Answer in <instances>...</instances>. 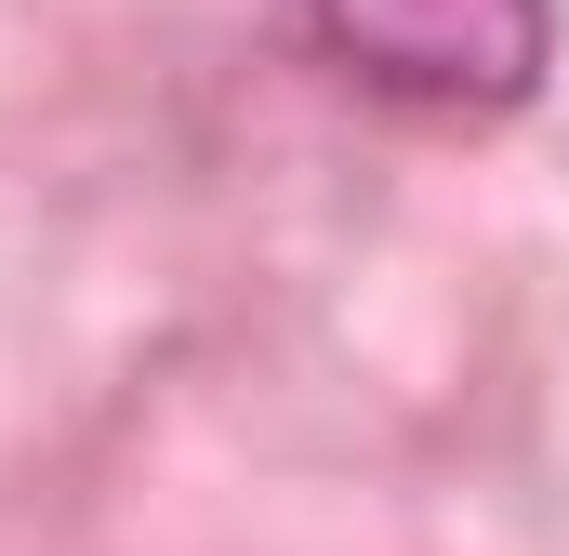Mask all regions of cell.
I'll return each instance as SVG.
<instances>
[{"instance_id":"1","label":"cell","mask_w":569,"mask_h":556,"mask_svg":"<svg viewBox=\"0 0 569 556\" xmlns=\"http://www.w3.org/2000/svg\"><path fill=\"white\" fill-rule=\"evenodd\" d=\"M305 53L385 107L490 120L557 67V0H305Z\"/></svg>"}]
</instances>
